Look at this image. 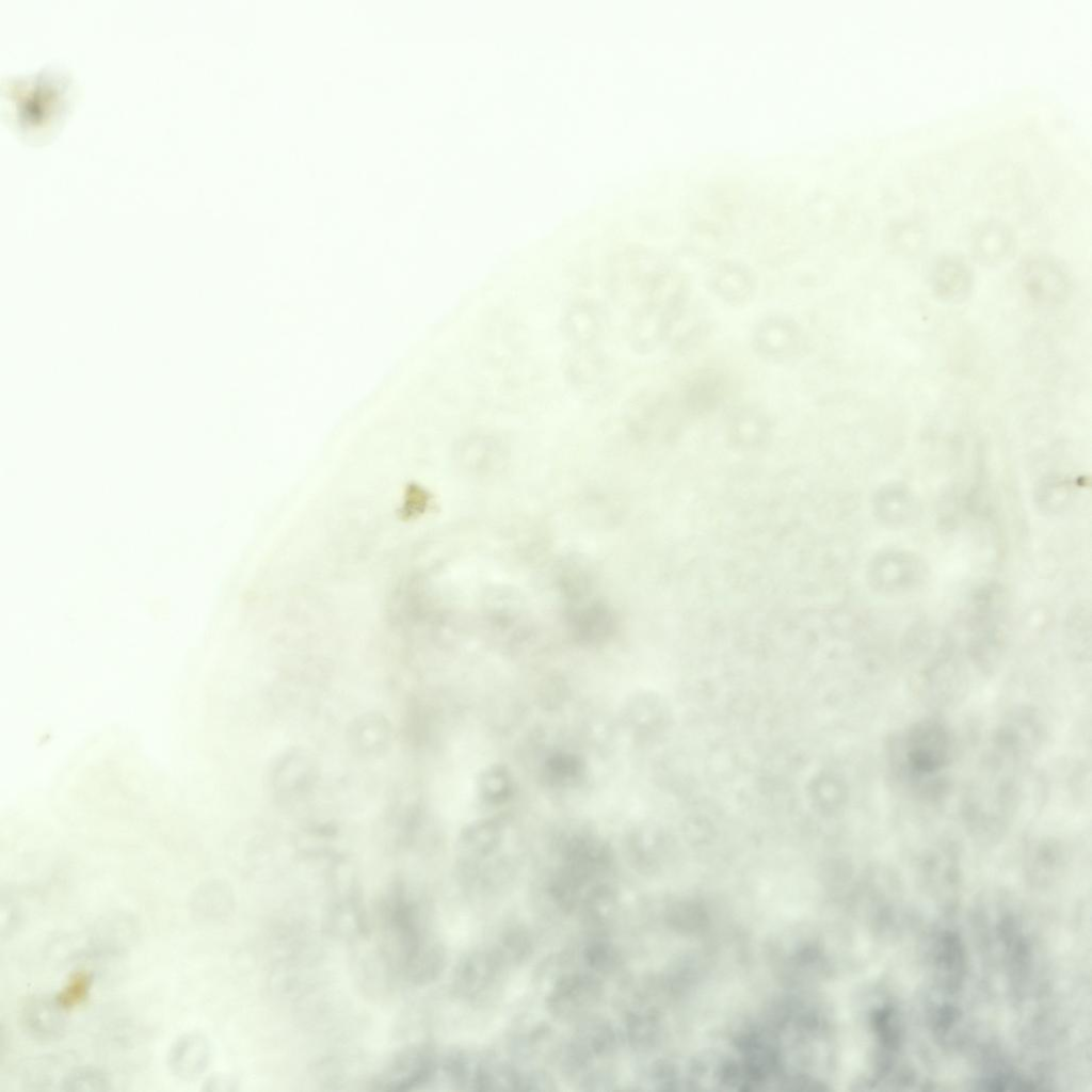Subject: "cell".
<instances>
[{"label": "cell", "mask_w": 1092, "mask_h": 1092, "mask_svg": "<svg viewBox=\"0 0 1092 1092\" xmlns=\"http://www.w3.org/2000/svg\"><path fill=\"white\" fill-rule=\"evenodd\" d=\"M1041 738L1039 718L1026 709L1008 714L994 728L963 799V820L971 833L995 837L1009 828Z\"/></svg>", "instance_id": "obj_1"}, {"label": "cell", "mask_w": 1092, "mask_h": 1092, "mask_svg": "<svg viewBox=\"0 0 1092 1092\" xmlns=\"http://www.w3.org/2000/svg\"><path fill=\"white\" fill-rule=\"evenodd\" d=\"M954 750V737L945 721L934 717L920 719L892 740V774L919 798H941L948 787Z\"/></svg>", "instance_id": "obj_2"}, {"label": "cell", "mask_w": 1092, "mask_h": 1092, "mask_svg": "<svg viewBox=\"0 0 1092 1092\" xmlns=\"http://www.w3.org/2000/svg\"><path fill=\"white\" fill-rule=\"evenodd\" d=\"M753 347L762 358L785 362L801 354L805 335L797 321L786 316H771L754 331Z\"/></svg>", "instance_id": "obj_3"}, {"label": "cell", "mask_w": 1092, "mask_h": 1092, "mask_svg": "<svg viewBox=\"0 0 1092 1092\" xmlns=\"http://www.w3.org/2000/svg\"><path fill=\"white\" fill-rule=\"evenodd\" d=\"M1021 286L1034 303L1053 307L1063 303L1069 293V280L1064 271L1053 260L1033 257L1025 261L1019 270Z\"/></svg>", "instance_id": "obj_4"}, {"label": "cell", "mask_w": 1092, "mask_h": 1092, "mask_svg": "<svg viewBox=\"0 0 1092 1092\" xmlns=\"http://www.w3.org/2000/svg\"><path fill=\"white\" fill-rule=\"evenodd\" d=\"M210 1061L208 1040L198 1032L178 1038L168 1050L167 1065L174 1076L181 1080L198 1078Z\"/></svg>", "instance_id": "obj_5"}, {"label": "cell", "mask_w": 1092, "mask_h": 1092, "mask_svg": "<svg viewBox=\"0 0 1092 1092\" xmlns=\"http://www.w3.org/2000/svg\"><path fill=\"white\" fill-rule=\"evenodd\" d=\"M713 292L727 304L740 306L754 295L756 277L745 264L724 261L714 268L710 277Z\"/></svg>", "instance_id": "obj_6"}, {"label": "cell", "mask_w": 1092, "mask_h": 1092, "mask_svg": "<svg viewBox=\"0 0 1092 1092\" xmlns=\"http://www.w3.org/2000/svg\"><path fill=\"white\" fill-rule=\"evenodd\" d=\"M973 274L965 261L956 256L940 259L933 270L934 292L946 301L963 300L970 291Z\"/></svg>", "instance_id": "obj_7"}, {"label": "cell", "mask_w": 1092, "mask_h": 1092, "mask_svg": "<svg viewBox=\"0 0 1092 1092\" xmlns=\"http://www.w3.org/2000/svg\"><path fill=\"white\" fill-rule=\"evenodd\" d=\"M725 381L714 370L697 372L684 389V406L686 410L703 414L714 410L722 401L725 392Z\"/></svg>", "instance_id": "obj_8"}, {"label": "cell", "mask_w": 1092, "mask_h": 1092, "mask_svg": "<svg viewBox=\"0 0 1092 1092\" xmlns=\"http://www.w3.org/2000/svg\"><path fill=\"white\" fill-rule=\"evenodd\" d=\"M391 730L387 720L378 713H366L349 728L352 746L365 756H378L389 744Z\"/></svg>", "instance_id": "obj_9"}, {"label": "cell", "mask_w": 1092, "mask_h": 1092, "mask_svg": "<svg viewBox=\"0 0 1092 1092\" xmlns=\"http://www.w3.org/2000/svg\"><path fill=\"white\" fill-rule=\"evenodd\" d=\"M63 1011L54 999L50 1001L46 997L35 996L29 999L22 1008V1023L34 1037L54 1039L64 1030Z\"/></svg>", "instance_id": "obj_10"}, {"label": "cell", "mask_w": 1092, "mask_h": 1092, "mask_svg": "<svg viewBox=\"0 0 1092 1092\" xmlns=\"http://www.w3.org/2000/svg\"><path fill=\"white\" fill-rule=\"evenodd\" d=\"M974 245L980 259L996 262L1002 260L1010 253L1013 237L1003 223L987 221L977 228Z\"/></svg>", "instance_id": "obj_11"}, {"label": "cell", "mask_w": 1092, "mask_h": 1092, "mask_svg": "<svg viewBox=\"0 0 1092 1092\" xmlns=\"http://www.w3.org/2000/svg\"><path fill=\"white\" fill-rule=\"evenodd\" d=\"M284 760L290 771L283 761L276 765L273 778L275 790L280 793H291L299 791L301 787L305 788L308 784V776H310L308 759L302 754L291 753Z\"/></svg>", "instance_id": "obj_12"}, {"label": "cell", "mask_w": 1092, "mask_h": 1092, "mask_svg": "<svg viewBox=\"0 0 1092 1092\" xmlns=\"http://www.w3.org/2000/svg\"><path fill=\"white\" fill-rule=\"evenodd\" d=\"M92 985L93 976L90 971L76 970L68 977L53 999L64 1011L75 1009L89 998Z\"/></svg>", "instance_id": "obj_13"}, {"label": "cell", "mask_w": 1092, "mask_h": 1092, "mask_svg": "<svg viewBox=\"0 0 1092 1092\" xmlns=\"http://www.w3.org/2000/svg\"><path fill=\"white\" fill-rule=\"evenodd\" d=\"M64 1089L67 1091H105L108 1090L109 1080L106 1075L95 1069H78L66 1076Z\"/></svg>", "instance_id": "obj_14"}]
</instances>
